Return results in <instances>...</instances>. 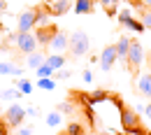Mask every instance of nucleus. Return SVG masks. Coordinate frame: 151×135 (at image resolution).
Returning <instances> with one entry per match:
<instances>
[{
    "label": "nucleus",
    "mask_w": 151,
    "mask_h": 135,
    "mask_svg": "<svg viewBox=\"0 0 151 135\" xmlns=\"http://www.w3.org/2000/svg\"><path fill=\"white\" fill-rule=\"evenodd\" d=\"M98 100H105V91H95L91 96V103H98Z\"/></svg>",
    "instance_id": "bb28decb"
},
{
    "label": "nucleus",
    "mask_w": 151,
    "mask_h": 135,
    "mask_svg": "<svg viewBox=\"0 0 151 135\" xmlns=\"http://www.w3.org/2000/svg\"><path fill=\"white\" fill-rule=\"evenodd\" d=\"M47 63V56H42L40 51H33V54H28L26 56V65L28 68H33V70H37L40 65H44Z\"/></svg>",
    "instance_id": "f8f14e48"
},
{
    "label": "nucleus",
    "mask_w": 151,
    "mask_h": 135,
    "mask_svg": "<svg viewBox=\"0 0 151 135\" xmlns=\"http://www.w3.org/2000/svg\"><path fill=\"white\" fill-rule=\"evenodd\" d=\"M128 65H130V70H137L139 65H142V61H144V49H142V44L139 42H135L132 40V44H130V51H128Z\"/></svg>",
    "instance_id": "39448f33"
},
{
    "label": "nucleus",
    "mask_w": 151,
    "mask_h": 135,
    "mask_svg": "<svg viewBox=\"0 0 151 135\" xmlns=\"http://www.w3.org/2000/svg\"><path fill=\"white\" fill-rule=\"evenodd\" d=\"M109 135H112V133H109Z\"/></svg>",
    "instance_id": "58836bf2"
},
{
    "label": "nucleus",
    "mask_w": 151,
    "mask_h": 135,
    "mask_svg": "<svg viewBox=\"0 0 151 135\" xmlns=\"http://www.w3.org/2000/svg\"><path fill=\"white\" fill-rule=\"evenodd\" d=\"M54 77H56V79H68V77H70V72L60 68V70H56V72H54Z\"/></svg>",
    "instance_id": "a878e982"
},
{
    "label": "nucleus",
    "mask_w": 151,
    "mask_h": 135,
    "mask_svg": "<svg viewBox=\"0 0 151 135\" xmlns=\"http://www.w3.org/2000/svg\"><path fill=\"white\" fill-rule=\"evenodd\" d=\"M130 44H132V40H130V38H119V42H116V51H119V58H128Z\"/></svg>",
    "instance_id": "4468645a"
},
{
    "label": "nucleus",
    "mask_w": 151,
    "mask_h": 135,
    "mask_svg": "<svg viewBox=\"0 0 151 135\" xmlns=\"http://www.w3.org/2000/svg\"><path fill=\"white\" fill-rule=\"evenodd\" d=\"M56 33H58V30L54 28V26H44L42 30H37V35H35V38H37V42L42 44V47H49V42H51V38H54Z\"/></svg>",
    "instance_id": "9b49d317"
},
{
    "label": "nucleus",
    "mask_w": 151,
    "mask_h": 135,
    "mask_svg": "<svg viewBox=\"0 0 151 135\" xmlns=\"http://www.w3.org/2000/svg\"><path fill=\"white\" fill-rule=\"evenodd\" d=\"M26 114H28V116H35V114H37V110H35V107H28V110H26Z\"/></svg>",
    "instance_id": "2f4dec72"
},
{
    "label": "nucleus",
    "mask_w": 151,
    "mask_h": 135,
    "mask_svg": "<svg viewBox=\"0 0 151 135\" xmlns=\"http://www.w3.org/2000/svg\"><path fill=\"white\" fill-rule=\"evenodd\" d=\"M17 89H19L21 93H30V91H33V84H30V82H26V79H19Z\"/></svg>",
    "instance_id": "b1692460"
},
{
    "label": "nucleus",
    "mask_w": 151,
    "mask_h": 135,
    "mask_svg": "<svg viewBox=\"0 0 151 135\" xmlns=\"http://www.w3.org/2000/svg\"><path fill=\"white\" fill-rule=\"evenodd\" d=\"M23 116H26V110H23L21 105H12V107H7V112H5V119H7L9 126H21Z\"/></svg>",
    "instance_id": "6e6552de"
},
{
    "label": "nucleus",
    "mask_w": 151,
    "mask_h": 135,
    "mask_svg": "<svg viewBox=\"0 0 151 135\" xmlns=\"http://www.w3.org/2000/svg\"><path fill=\"white\" fill-rule=\"evenodd\" d=\"M54 72H56V70H54L51 65H47V63H44V65H40L37 70H35L37 79H44V77H54Z\"/></svg>",
    "instance_id": "6ab92c4d"
},
{
    "label": "nucleus",
    "mask_w": 151,
    "mask_h": 135,
    "mask_svg": "<svg viewBox=\"0 0 151 135\" xmlns=\"http://www.w3.org/2000/svg\"><path fill=\"white\" fill-rule=\"evenodd\" d=\"M0 135H5V133H2V126H0Z\"/></svg>",
    "instance_id": "c9c22d12"
},
{
    "label": "nucleus",
    "mask_w": 151,
    "mask_h": 135,
    "mask_svg": "<svg viewBox=\"0 0 151 135\" xmlns=\"http://www.w3.org/2000/svg\"><path fill=\"white\" fill-rule=\"evenodd\" d=\"M88 51V35L84 30H77L70 35V54L72 56H84Z\"/></svg>",
    "instance_id": "f257e3e1"
},
{
    "label": "nucleus",
    "mask_w": 151,
    "mask_h": 135,
    "mask_svg": "<svg viewBox=\"0 0 151 135\" xmlns=\"http://www.w3.org/2000/svg\"><path fill=\"white\" fill-rule=\"evenodd\" d=\"M47 7L51 14H65L72 7V0H47Z\"/></svg>",
    "instance_id": "9d476101"
},
{
    "label": "nucleus",
    "mask_w": 151,
    "mask_h": 135,
    "mask_svg": "<svg viewBox=\"0 0 151 135\" xmlns=\"http://www.w3.org/2000/svg\"><path fill=\"white\" fill-rule=\"evenodd\" d=\"M144 114H147V116H149V119H151V103H149V105H147V107H144Z\"/></svg>",
    "instance_id": "473e14b6"
},
{
    "label": "nucleus",
    "mask_w": 151,
    "mask_h": 135,
    "mask_svg": "<svg viewBox=\"0 0 151 135\" xmlns=\"http://www.w3.org/2000/svg\"><path fill=\"white\" fill-rule=\"evenodd\" d=\"M119 23H123L126 28H130V30H135V33H142V30H144V23L137 21V19H132L130 12H121V14H119Z\"/></svg>",
    "instance_id": "1a4fd4ad"
},
{
    "label": "nucleus",
    "mask_w": 151,
    "mask_h": 135,
    "mask_svg": "<svg viewBox=\"0 0 151 135\" xmlns=\"http://www.w3.org/2000/svg\"><path fill=\"white\" fill-rule=\"evenodd\" d=\"M0 12H5V0H0Z\"/></svg>",
    "instance_id": "f704fd0d"
},
{
    "label": "nucleus",
    "mask_w": 151,
    "mask_h": 135,
    "mask_svg": "<svg viewBox=\"0 0 151 135\" xmlns=\"http://www.w3.org/2000/svg\"><path fill=\"white\" fill-rule=\"evenodd\" d=\"M102 7H105V12L109 14V17H114V12H116V5H119V0H98Z\"/></svg>",
    "instance_id": "aec40b11"
},
{
    "label": "nucleus",
    "mask_w": 151,
    "mask_h": 135,
    "mask_svg": "<svg viewBox=\"0 0 151 135\" xmlns=\"http://www.w3.org/2000/svg\"><path fill=\"white\" fill-rule=\"evenodd\" d=\"M142 5H144L147 9H151V0H142Z\"/></svg>",
    "instance_id": "72a5a7b5"
},
{
    "label": "nucleus",
    "mask_w": 151,
    "mask_h": 135,
    "mask_svg": "<svg viewBox=\"0 0 151 135\" xmlns=\"http://www.w3.org/2000/svg\"><path fill=\"white\" fill-rule=\"evenodd\" d=\"M0 75H14V77H21L23 70L19 65H12V63H0Z\"/></svg>",
    "instance_id": "2eb2a0df"
},
{
    "label": "nucleus",
    "mask_w": 151,
    "mask_h": 135,
    "mask_svg": "<svg viewBox=\"0 0 151 135\" xmlns=\"http://www.w3.org/2000/svg\"><path fill=\"white\" fill-rule=\"evenodd\" d=\"M68 49H70V35L63 33V30H58L56 35L51 38V42H49V51L51 54H63Z\"/></svg>",
    "instance_id": "7ed1b4c3"
},
{
    "label": "nucleus",
    "mask_w": 151,
    "mask_h": 135,
    "mask_svg": "<svg viewBox=\"0 0 151 135\" xmlns=\"http://www.w3.org/2000/svg\"><path fill=\"white\" fill-rule=\"evenodd\" d=\"M60 123H63V112H49V114H47V126H49V128H58V126H60Z\"/></svg>",
    "instance_id": "a211bd4d"
},
{
    "label": "nucleus",
    "mask_w": 151,
    "mask_h": 135,
    "mask_svg": "<svg viewBox=\"0 0 151 135\" xmlns=\"http://www.w3.org/2000/svg\"><path fill=\"white\" fill-rule=\"evenodd\" d=\"M121 126H123L126 131L139 128V114H137L135 110H128V107H123V110H121Z\"/></svg>",
    "instance_id": "0eeeda50"
},
{
    "label": "nucleus",
    "mask_w": 151,
    "mask_h": 135,
    "mask_svg": "<svg viewBox=\"0 0 151 135\" xmlns=\"http://www.w3.org/2000/svg\"><path fill=\"white\" fill-rule=\"evenodd\" d=\"M21 96H23V93H21L19 89H7V91H2V93H0L2 100H17V98H21Z\"/></svg>",
    "instance_id": "412c9836"
},
{
    "label": "nucleus",
    "mask_w": 151,
    "mask_h": 135,
    "mask_svg": "<svg viewBox=\"0 0 151 135\" xmlns=\"http://www.w3.org/2000/svg\"><path fill=\"white\" fill-rule=\"evenodd\" d=\"M0 28H2V23H0Z\"/></svg>",
    "instance_id": "e433bc0d"
},
{
    "label": "nucleus",
    "mask_w": 151,
    "mask_h": 135,
    "mask_svg": "<svg viewBox=\"0 0 151 135\" xmlns=\"http://www.w3.org/2000/svg\"><path fill=\"white\" fill-rule=\"evenodd\" d=\"M142 23H144V28H151V9H142Z\"/></svg>",
    "instance_id": "393cba45"
},
{
    "label": "nucleus",
    "mask_w": 151,
    "mask_h": 135,
    "mask_svg": "<svg viewBox=\"0 0 151 135\" xmlns=\"http://www.w3.org/2000/svg\"><path fill=\"white\" fill-rule=\"evenodd\" d=\"M19 135H33V128H30V126H23L19 131Z\"/></svg>",
    "instance_id": "c756f323"
},
{
    "label": "nucleus",
    "mask_w": 151,
    "mask_h": 135,
    "mask_svg": "<svg viewBox=\"0 0 151 135\" xmlns=\"http://www.w3.org/2000/svg\"><path fill=\"white\" fill-rule=\"evenodd\" d=\"M81 77H84V82H93V75H91V70H84V72H81Z\"/></svg>",
    "instance_id": "c85d7f7f"
},
{
    "label": "nucleus",
    "mask_w": 151,
    "mask_h": 135,
    "mask_svg": "<svg viewBox=\"0 0 151 135\" xmlns=\"http://www.w3.org/2000/svg\"><path fill=\"white\" fill-rule=\"evenodd\" d=\"M47 65H51L54 70H60V68L65 65V56H63V54H49V56H47Z\"/></svg>",
    "instance_id": "f3484780"
},
{
    "label": "nucleus",
    "mask_w": 151,
    "mask_h": 135,
    "mask_svg": "<svg viewBox=\"0 0 151 135\" xmlns=\"http://www.w3.org/2000/svg\"><path fill=\"white\" fill-rule=\"evenodd\" d=\"M75 12L77 14H91V12H93V0H77Z\"/></svg>",
    "instance_id": "dca6fc26"
},
{
    "label": "nucleus",
    "mask_w": 151,
    "mask_h": 135,
    "mask_svg": "<svg viewBox=\"0 0 151 135\" xmlns=\"http://www.w3.org/2000/svg\"><path fill=\"white\" fill-rule=\"evenodd\" d=\"M37 86L44 89V91H54V89H56V82L51 77H44V79H37Z\"/></svg>",
    "instance_id": "4be33fe9"
},
{
    "label": "nucleus",
    "mask_w": 151,
    "mask_h": 135,
    "mask_svg": "<svg viewBox=\"0 0 151 135\" xmlns=\"http://www.w3.org/2000/svg\"><path fill=\"white\" fill-rule=\"evenodd\" d=\"M130 2H135V0H130Z\"/></svg>",
    "instance_id": "4c0bfd02"
},
{
    "label": "nucleus",
    "mask_w": 151,
    "mask_h": 135,
    "mask_svg": "<svg viewBox=\"0 0 151 135\" xmlns=\"http://www.w3.org/2000/svg\"><path fill=\"white\" fill-rule=\"evenodd\" d=\"M70 110H72V105H70V103H63V105H58V112H63V114H68Z\"/></svg>",
    "instance_id": "cd10ccee"
},
{
    "label": "nucleus",
    "mask_w": 151,
    "mask_h": 135,
    "mask_svg": "<svg viewBox=\"0 0 151 135\" xmlns=\"http://www.w3.org/2000/svg\"><path fill=\"white\" fill-rule=\"evenodd\" d=\"M14 42H17V47H19V51H23V54H33L35 49H37V38L28 30V33H17L14 35Z\"/></svg>",
    "instance_id": "f03ea898"
},
{
    "label": "nucleus",
    "mask_w": 151,
    "mask_h": 135,
    "mask_svg": "<svg viewBox=\"0 0 151 135\" xmlns=\"http://www.w3.org/2000/svg\"><path fill=\"white\" fill-rule=\"evenodd\" d=\"M37 21H40V9H26L19 17V33H28Z\"/></svg>",
    "instance_id": "20e7f679"
},
{
    "label": "nucleus",
    "mask_w": 151,
    "mask_h": 135,
    "mask_svg": "<svg viewBox=\"0 0 151 135\" xmlns=\"http://www.w3.org/2000/svg\"><path fill=\"white\" fill-rule=\"evenodd\" d=\"M65 135H84V128H81L79 123H70L68 131H65Z\"/></svg>",
    "instance_id": "5701e85b"
},
{
    "label": "nucleus",
    "mask_w": 151,
    "mask_h": 135,
    "mask_svg": "<svg viewBox=\"0 0 151 135\" xmlns=\"http://www.w3.org/2000/svg\"><path fill=\"white\" fill-rule=\"evenodd\" d=\"M126 135H144L142 128H132V131H126Z\"/></svg>",
    "instance_id": "7c9ffc66"
},
{
    "label": "nucleus",
    "mask_w": 151,
    "mask_h": 135,
    "mask_svg": "<svg viewBox=\"0 0 151 135\" xmlns=\"http://www.w3.org/2000/svg\"><path fill=\"white\" fill-rule=\"evenodd\" d=\"M119 58V51H116V44H109V47H105L102 49V54H100V68L107 72V70H112L114 61Z\"/></svg>",
    "instance_id": "423d86ee"
},
{
    "label": "nucleus",
    "mask_w": 151,
    "mask_h": 135,
    "mask_svg": "<svg viewBox=\"0 0 151 135\" xmlns=\"http://www.w3.org/2000/svg\"><path fill=\"white\" fill-rule=\"evenodd\" d=\"M137 89H139V93H142L144 98H151V72H147V75H142V77H139Z\"/></svg>",
    "instance_id": "ddd939ff"
}]
</instances>
